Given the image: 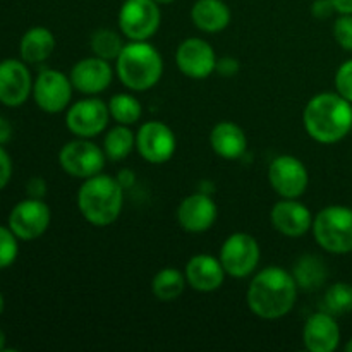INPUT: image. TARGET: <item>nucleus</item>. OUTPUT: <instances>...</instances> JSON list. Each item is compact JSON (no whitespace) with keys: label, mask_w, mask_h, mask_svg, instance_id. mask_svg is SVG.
<instances>
[{"label":"nucleus","mask_w":352,"mask_h":352,"mask_svg":"<svg viewBox=\"0 0 352 352\" xmlns=\"http://www.w3.org/2000/svg\"><path fill=\"white\" fill-rule=\"evenodd\" d=\"M298 291L291 272L282 267H267L254 275L248 287V308L261 320L284 318L294 308Z\"/></svg>","instance_id":"nucleus-1"},{"label":"nucleus","mask_w":352,"mask_h":352,"mask_svg":"<svg viewBox=\"0 0 352 352\" xmlns=\"http://www.w3.org/2000/svg\"><path fill=\"white\" fill-rule=\"evenodd\" d=\"M302 126L318 143H339L352 131V103L337 91L318 93L306 103Z\"/></svg>","instance_id":"nucleus-2"},{"label":"nucleus","mask_w":352,"mask_h":352,"mask_svg":"<svg viewBox=\"0 0 352 352\" xmlns=\"http://www.w3.org/2000/svg\"><path fill=\"white\" fill-rule=\"evenodd\" d=\"M124 206V188L116 177L98 174L85 179L78 191V208L82 219L95 227L112 226Z\"/></svg>","instance_id":"nucleus-3"},{"label":"nucleus","mask_w":352,"mask_h":352,"mask_svg":"<svg viewBox=\"0 0 352 352\" xmlns=\"http://www.w3.org/2000/svg\"><path fill=\"white\" fill-rule=\"evenodd\" d=\"M119 81L131 91H146L160 81L164 58L148 41H129L116 60Z\"/></svg>","instance_id":"nucleus-4"},{"label":"nucleus","mask_w":352,"mask_h":352,"mask_svg":"<svg viewBox=\"0 0 352 352\" xmlns=\"http://www.w3.org/2000/svg\"><path fill=\"white\" fill-rule=\"evenodd\" d=\"M313 236L318 246L332 254L352 251V208L340 205L320 210L313 219Z\"/></svg>","instance_id":"nucleus-5"},{"label":"nucleus","mask_w":352,"mask_h":352,"mask_svg":"<svg viewBox=\"0 0 352 352\" xmlns=\"http://www.w3.org/2000/svg\"><path fill=\"white\" fill-rule=\"evenodd\" d=\"M105 162L107 155L103 148L86 138H76L74 141L65 143L58 151V164L62 170L71 177L82 181L102 174Z\"/></svg>","instance_id":"nucleus-6"},{"label":"nucleus","mask_w":352,"mask_h":352,"mask_svg":"<svg viewBox=\"0 0 352 352\" xmlns=\"http://www.w3.org/2000/svg\"><path fill=\"white\" fill-rule=\"evenodd\" d=\"M260 244L251 234L246 232L230 234L223 241L219 254V260L226 274L234 278H246L254 274L260 265Z\"/></svg>","instance_id":"nucleus-7"},{"label":"nucleus","mask_w":352,"mask_h":352,"mask_svg":"<svg viewBox=\"0 0 352 352\" xmlns=\"http://www.w3.org/2000/svg\"><path fill=\"white\" fill-rule=\"evenodd\" d=\"M119 28L129 41H148L162 23L160 3L155 0H126L119 10Z\"/></svg>","instance_id":"nucleus-8"},{"label":"nucleus","mask_w":352,"mask_h":352,"mask_svg":"<svg viewBox=\"0 0 352 352\" xmlns=\"http://www.w3.org/2000/svg\"><path fill=\"white\" fill-rule=\"evenodd\" d=\"M110 119L112 117L109 112V103L96 96H88V98L79 100L74 105L69 107L67 116H65V126L76 138L91 140V138L105 133Z\"/></svg>","instance_id":"nucleus-9"},{"label":"nucleus","mask_w":352,"mask_h":352,"mask_svg":"<svg viewBox=\"0 0 352 352\" xmlns=\"http://www.w3.org/2000/svg\"><path fill=\"white\" fill-rule=\"evenodd\" d=\"M268 182L280 198L299 199L308 189L306 165L292 155H280L268 165Z\"/></svg>","instance_id":"nucleus-10"},{"label":"nucleus","mask_w":352,"mask_h":352,"mask_svg":"<svg viewBox=\"0 0 352 352\" xmlns=\"http://www.w3.org/2000/svg\"><path fill=\"white\" fill-rule=\"evenodd\" d=\"M71 78L57 69H45L33 81V98L38 109L47 113H58L65 110L72 98Z\"/></svg>","instance_id":"nucleus-11"},{"label":"nucleus","mask_w":352,"mask_h":352,"mask_svg":"<svg viewBox=\"0 0 352 352\" xmlns=\"http://www.w3.org/2000/svg\"><path fill=\"white\" fill-rule=\"evenodd\" d=\"M50 222V206L43 199L26 198L10 210L7 226L19 237V241H34L47 232Z\"/></svg>","instance_id":"nucleus-12"},{"label":"nucleus","mask_w":352,"mask_h":352,"mask_svg":"<svg viewBox=\"0 0 352 352\" xmlns=\"http://www.w3.org/2000/svg\"><path fill=\"white\" fill-rule=\"evenodd\" d=\"M177 148L175 134L160 120H148L136 133V150L148 164L160 165L170 160Z\"/></svg>","instance_id":"nucleus-13"},{"label":"nucleus","mask_w":352,"mask_h":352,"mask_svg":"<svg viewBox=\"0 0 352 352\" xmlns=\"http://www.w3.org/2000/svg\"><path fill=\"white\" fill-rule=\"evenodd\" d=\"M33 95V78L23 58L0 60V103L10 109L21 107Z\"/></svg>","instance_id":"nucleus-14"},{"label":"nucleus","mask_w":352,"mask_h":352,"mask_svg":"<svg viewBox=\"0 0 352 352\" xmlns=\"http://www.w3.org/2000/svg\"><path fill=\"white\" fill-rule=\"evenodd\" d=\"M217 54L203 38H188L179 45L175 62L179 71L191 79H206L217 69Z\"/></svg>","instance_id":"nucleus-15"},{"label":"nucleus","mask_w":352,"mask_h":352,"mask_svg":"<svg viewBox=\"0 0 352 352\" xmlns=\"http://www.w3.org/2000/svg\"><path fill=\"white\" fill-rule=\"evenodd\" d=\"M177 222L186 232L191 234H201L206 232L213 227L219 217V208L217 203L210 198L205 192H195L189 195L179 203L177 212Z\"/></svg>","instance_id":"nucleus-16"},{"label":"nucleus","mask_w":352,"mask_h":352,"mask_svg":"<svg viewBox=\"0 0 352 352\" xmlns=\"http://www.w3.org/2000/svg\"><path fill=\"white\" fill-rule=\"evenodd\" d=\"M69 78H71L74 89H78L79 93L86 96H96L112 85L113 71L109 60H103V58L93 55V57H86L76 62Z\"/></svg>","instance_id":"nucleus-17"},{"label":"nucleus","mask_w":352,"mask_h":352,"mask_svg":"<svg viewBox=\"0 0 352 352\" xmlns=\"http://www.w3.org/2000/svg\"><path fill=\"white\" fill-rule=\"evenodd\" d=\"M313 213L298 199L282 198L272 206L270 220L277 232L285 237H301L313 227Z\"/></svg>","instance_id":"nucleus-18"},{"label":"nucleus","mask_w":352,"mask_h":352,"mask_svg":"<svg viewBox=\"0 0 352 352\" xmlns=\"http://www.w3.org/2000/svg\"><path fill=\"white\" fill-rule=\"evenodd\" d=\"M302 340L311 352H333L340 344V329L336 316L327 311L315 313L302 329Z\"/></svg>","instance_id":"nucleus-19"},{"label":"nucleus","mask_w":352,"mask_h":352,"mask_svg":"<svg viewBox=\"0 0 352 352\" xmlns=\"http://www.w3.org/2000/svg\"><path fill=\"white\" fill-rule=\"evenodd\" d=\"M186 280L198 292H213L222 287L226 270L219 258L212 254H195L186 263L184 268Z\"/></svg>","instance_id":"nucleus-20"},{"label":"nucleus","mask_w":352,"mask_h":352,"mask_svg":"<svg viewBox=\"0 0 352 352\" xmlns=\"http://www.w3.org/2000/svg\"><path fill=\"white\" fill-rule=\"evenodd\" d=\"M212 150L223 160H237L248 150V136L241 126L230 120H223L213 126L210 133Z\"/></svg>","instance_id":"nucleus-21"},{"label":"nucleus","mask_w":352,"mask_h":352,"mask_svg":"<svg viewBox=\"0 0 352 352\" xmlns=\"http://www.w3.org/2000/svg\"><path fill=\"white\" fill-rule=\"evenodd\" d=\"M191 21L203 33H220L230 23V9L223 0H196Z\"/></svg>","instance_id":"nucleus-22"},{"label":"nucleus","mask_w":352,"mask_h":352,"mask_svg":"<svg viewBox=\"0 0 352 352\" xmlns=\"http://www.w3.org/2000/svg\"><path fill=\"white\" fill-rule=\"evenodd\" d=\"M55 50V36L48 28L34 26L21 36L19 55L26 64H41Z\"/></svg>","instance_id":"nucleus-23"},{"label":"nucleus","mask_w":352,"mask_h":352,"mask_svg":"<svg viewBox=\"0 0 352 352\" xmlns=\"http://www.w3.org/2000/svg\"><path fill=\"white\" fill-rule=\"evenodd\" d=\"M292 277H294L296 284L302 291H315L320 289L329 278V268L315 254H305L299 258L292 268Z\"/></svg>","instance_id":"nucleus-24"},{"label":"nucleus","mask_w":352,"mask_h":352,"mask_svg":"<svg viewBox=\"0 0 352 352\" xmlns=\"http://www.w3.org/2000/svg\"><path fill=\"white\" fill-rule=\"evenodd\" d=\"M188 280H186L184 272L177 270L174 267L162 268L151 280V292L158 301L170 302L182 296Z\"/></svg>","instance_id":"nucleus-25"},{"label":"nucleus","mask_w":352,"mask_h":352,"mask_svg":"<svg viewBox=\"0 0 352 352\" xmlns=\"http://www.w3.org/2000/svg\"><path fill=\"white\" fill-rule=\"evenodd\" d=\"M134 148H136V134L129 129V126L117 124L103 138V151L107 160L110 162L126 160Z\"/></svg>","instance_id":"nucleus-26"},{"label":"nucleus","mask_w":352,"mask_h":352,"mask_svg":"<svg viewBox=\"0 0 352 352\" xmlns=\"http://www.w3.org/2000/svg\"><path fill=\"white\" fill-rule=\"evenodd\" d=\"M109 112L117 124L133 126L141 119L143 109L136 96L129 93H117L109 100Z\"/></svg>","instance_id":"nucleus-27"},{"label":"nucleus","mask_w":352,"mask_h":352,"mask_svg":"<svg viewBox=\"0 0 352 352\" xmlns=\"http://www.w3.org/2000/svg\"><path fill=\"white\" fill-rule=\"evenodd\" d=\"M124 45L126 43L122 41V36L117 31L107 30V28L96 30L89 38V48H91L93 55L109 62L117 60Z\"/></svg>","instance_id":"nucleus-28"},{"label":"nucleus","mask_w":352,"mask_h":352,"mask_svg":"<svg viewBox=\"0 0 352 352\" xmlns=\"http://www.w3.org/2000/svg\"><path fill=\"white\" fill-rule=\"evenodd\" d=\"M323 311L333 316L349 315L352 311V285L346 282L330 285L323 296Z\"/></svg>","instance_id":"nucleus-29"},{"label":"nucleus","mask_w":352,"mask_h":352,"mask_svg":"<svg viewBox=\"0 0 352 352\" xmlns=\"http://www.w3.org/2000/svg\"><path fill=\"white\" fill-rule=\"evenodd\" d=\"M19 256V237L9 226H0V270L12 267Z\"/></svg>","instance_id":"nucleus-30"},{"label":"nucleus","mask_w":352,"mask_h":352,"mask_svg":"<svg viewBox=\"0 0 352 352\" xmlns=\"http://www.w3.org/2000/svg\"><path fill=\"white\" fill-rule=\"evenodd\" d=\"M333 36L336 41L346 52H352V16L351 14H340L339 19L333 24Z\"/></svg>","instance_id":"nucleus-31"},{"label":"nucleus","mask_w":352,"mask_h":352,"mask_svg":"<svg viewBox=\"0 0 352 352\" xmlns=\"http://www.w3.org/2000/svg\"><path fill=\"white\" fill-rule=\"evenodd\" d=\"M336 91L352 103V58L344 62L336 72Z\"/></svg>","instance_id":"nucleus-32"},{"label":"nucleus","mask_w":352,"mask_h":352,"mask_svg":"<svg viewBox=\"0 0 352 352\" xmlns=\"http://www.w3.org/2000/svg\"><path fill=\"white\" fill-rule=\"evenodd\" d=\"M10 177H12V160H10V155L7 153L6 148L0 144V191L7 188Z\"/></svg>","instance_id":"nucleus-33"},{"label":"nucleus","mask_w":352,"mask_h":352,"mask_svg":"<svg viewBox=\"0 0 352 352\" xmlns=\"http://www.w3.org/2000/svg\"><path fill=\"white\" fill-rule=\"evenodd\" d=\"M336 12L337 10L332 0H315L311 3V16L316 17V19H329Z\"/></svg>","instance_id":"nucleus-34"},{"label":"nucleus","mask_w":352,"mask_h":352,"mask_svg":"<svg viewBox=\"0 0 352 352\" xmlns=\"http://www.w3.org/2000/svg\"><path fill=\"white\" fill-rule=\"evenodd\" d=\"M28 198L43 199L47 195V182L43 177H31L26 184Z\"/></svg>","instance_id":"nucleus-35"},{"label":"nucleus","mask_w":352,"mask_h":352,"mask_svg":"<svg viewBox=\"0 0 352 352\" xmlns=\"http://www.w3.org/2000/svg\"><path fill=\"white\" fill-rule=\"evenodd\" d=\"M217 72L223 78H232L239 72V62L232 57H222L217 60Z\"/></svg>","instance_id":"nucleus-36"},{"label":"nucleus","mask_w":352,"mask_h":352,"mask_svg":"<svg viewBox=\"0 0 352 352\" xmlns=\"http://www.w3.org/2000/svg\"><path fill=\"white\" fill-rule=\"evenodd\" d=\"M12 124L6 119V117L0 116V144H7L12 138Z\"/></svg>","instance_id":"nucleus-37"},{"label":"nucleus","mask_w":352,"mask_h":352,"mask_svg":"<svg viewBox=\"0 0 352 352\" xmlns=\"http://www.w3.org/2000/svg\"><path fill=\"white\" fill-rule=\"evenodd\" d=\"M116 179L119 181V184L122 186L124 189L133 188V184L136 182V175H134V172L131 170V168H122V170L119 172V175H117Z\"/></svg>","instance_id":"nucleus-38"},{"label":"nucleus","mask_w":352,"mask_h":352,"mask_svg":"<svg viewBox=\"0 0 352 352\" xmlns=\"http://www.w3.org/2000/svg\"><path fill=\"white\" fill-rule=\"evenodd\" d=\"M336 10L339 14H351L352 16V0H332Z\"/></svg>","instance_id":"nucleus-39"},{"label":"nucleus","mask_w":352,"mask_h":352,"mask_svg":"<svg viewBox=\"0 0 352 352\" xmlns=\"http://www.w3.org/2000/svg\"><path fill=\"white\" fill-rule=\"evenodd\" d=\"M6 342H7L6 332H3V330L0 329V351H3V349H6Z\"/></svg>","instance_id":"nucleus-40"},{"label":"nucleus","mask_w":352,"mask_h":352,"mask_svg":"<svg viewBox=\"0 0 352 352\" xmlns=\"http://www.w3.org/2000/svg\"><path fill=\"white\" fill-rule=\"evenodd\" d=\"M3 311H6V299H3L2 292H0V316H2Z\"/></svg>","instance_id":"nucleus-41"},{"label":"nucleus","mask_w":352,"mask_h":352,"mask_svg":"<svg viewBox=\"0 0 352 352\" xmlns=\"http://www.w3.org/2000/svg\"><path fill=\"white\" fill-rule=\"evenodd\" d=\"M157 3H160V6H167V3H172L174 0H155Z\"/></svg>","instance_id":"nucleus-42"},{"label":"nucleus","mask_w":352,"mask_h":352,"mask_svg":"<svg viewBox=\"0 0 352 352\" xmlns=\"http://www.w3.org/2000/svg\"><path fill=\"white\" fill-rule=\"evenodd\" d=\"M346 351H347V352H352V339L349 340V342L346 344Z\"/></svg>","instance_id":"nucleus-43"},{"label":"nucleus","mask_w":352,"mask_h":352,"mask_svg":"<svg viewBox=\"0 0 352 352\" xmlns=\"http://www.w3.org/2000/svg\"><path fill=\"white\" fill-rule=\"evenodd\" d=\"M351 133H352V131H351Z\"/></svg>","instance_id":"nucleus-44"}]
</instances>
